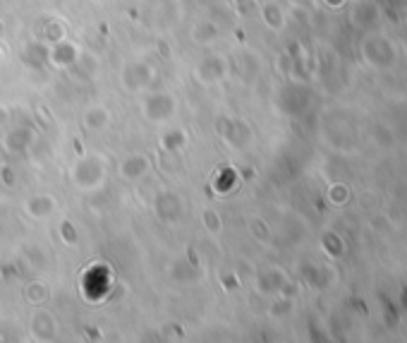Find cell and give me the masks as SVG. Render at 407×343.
<instances>
[{"label": "cell", "mask_w": 407, "mask_h": 343, "mask_svg": "<svg viewBox=\"0 0 407 343\" xmlns=\"http://www.w3.org/2000/svg\"><path fill=\"white\" fill-rule=\"evenodd\" d=\"M108 178V166L98 154H84L72 164L70 168V180L77 190L82 192H93L98 190Z\"/></svg>", "instance_id": "6da1fadb"}, {"label": "cell", "mask_w": 407, "mask_h": 343, "mask_svg": "<svg viewBox=\"0 0 407 343\" xmlns=\"http://www.w3.org/2000/svg\"><path fill=\"white\" fill-rule=\"evenodd\" d=\"M156 80H159V70L149 60H129L120 70V85L129 94L149 91L156 85Z\"/></svg>", "instance_id": "7a4b0ae2"}, {"label": "cell", "mask_w": 407, "mask_h": 343, "mask_svg": "<svg viewBox=\"0 0 407 343\" xmlns=\"http://www.w3.org/2000/svg\"><path fill=\"white\" fill-rule=\"evenodd\" d=\"M177 98L170 91H151L142 101V116L151 125H165L175 118Z\"/></svg>", "instance_id": "3957f363"}, {"label": "cell", "mask_w": 407, "mask_h": 343, "mask_svg": "<svg viewBox=\"0 0 407 343\" xmlns=\"http://www.w3.org/2000/svg\"><path fill=\"white\" fill-rule=\"evenodd\" d=\"M228 72H230V62H228L226 55L223 53H208L197 62L195 70H192V75H195V80L199 82V85L211 87V85H218V82L226 80Z\"/></svg>", "instance_id": "277c9868"}, {"label": "cell", "mask_w": 407, "mask_h": 343, "mask_svg": "<svg viewBox=\"0 0 407 343\" xmlns=\"http://www.w3.org/2000/svg\"><path fill=\"white\" fill-rule=\"evenodd\" d=\"M36 130L29 127V125H12V127L5 130L3 134V149L8 152L10 156H22L27 154L31 147L36 144Z\"/></svg>", "instance_id": "5b68a950"}, {"label": "cell", "mask_w": 407, "mask_h": 343, "mask_svg": "<svg viewBox=\"0 0 407 343\" xmlns=\"http://www.w3.org/2000/svg\"><path fill=\"white\" fill-rule=\"evenodd\" d=\"M151 206H154L156 218L163 223H177L185 216V202H182V197L177 192H170V190L159 192L154 197V204Z\"/></svg>", "instance_id": "8992f818"}, {"label": "cell", "mask_w": 407, "mask_h": 343, "mask_svg": "<svg viewBox=\"0 0 407 343\" xmlns=\"http://www.w3.org/2000/svg\"><path fill=\"white\" fill-rule=\"evenodd\" d=\"M29 331L34 334L36 341H53V339H58V331H60L58 317H55L51 310H36L34 315H31Z\"/></svg>", "instance_id": "52a82bcc"}, {"label": "cell", "mask_w": 407, "mask_h": 343, "mask_svg": "<svg viewBox=\"0 0 407 343\" xmlns=\"http://www.w3.org/2000/svg\"><path fill=\"white\" fill-rule=\"evenodd\" d=\"M218 132H221V137L235 149H244L249 144V139H252V132H249L247 123L239 121V118H228V121L221 118V121H218Z\"/></svg>", "instance_id": "ba28073f"}, {"label": "cell", "mask_w": 407, "mask_h": 343, "mask_svg": "<svg viewBox=\"0 0 407 343\" xmlns=\"http://www.w3.org/2000/svg\"><path fill=\"white\" fill-rule=\"evenodd\" d=\"M120 178L127 180V183H137V180L146 178L151 173V159L149 154H129L120 161V168H118Z\"/></svg>", "instance_id": "9c48e42d"}, {"label": "cell", "mask_w": 407, "mask_h": 343, "mask_svg": "<svg viewBox=\"0 0 407 343\" xmlns=\"http://www.w3.org/2000/svg\"><path fill=\"white\" fill-rule=\"evenodd\" d=\"M58 211V200H55L51 192H39V195H31L24 202V214L34 221H44V218H51Z\"/></svg>", "instance_id": "30bf717a"}, {"label": "cell", "mask_w": 407, "mask_h": 343, "mask_svg": "<svg viewBox=\"0 0 407 343\" xmlns=\"http://www.w3.org/2000/svg\"><path fill=\"white\" fill-rule=\"evenodd\" d=\"M82 51L77 44H72V41H65L62 39L60 44L51 46L48 51V62H53V67H62V70H70V67L77 65V60H80Z\"/></svg>", "instance_id": "8fae6325"}, {"label": "cell", "mask_w": 407, "mask_h": 343, "mask_svg": "<svg viewBox=\"0 0 407 343\" xmlns=\"http://www.w3.org/2000/svg\"><path fill=\"white\" fill-rule=\"evenodd\" d=\"M111 121H113L111 108L103 106V103H93V106L84 108V113H82V125H84V130H89V132H103L111 125Z\"/></svg>", "instance_id": "7c38bea8"}, {"label": "cell", "mask_w": 407, "mask_h": 343, "mask_svg": "<svg viewBox=\"0 0 407 343\" xmlns=\"http://www.w3.org/2000/svg\"><path fill=\"white\" fill-rule=\"evenodd\" d=\"M48 46L41 44V41H36V44H27L24 46V51L19 55H22V60L27 62L29 67H39L44 65L46 60H48Z\"/></svg>", "instance_id": "4fadbf2b"}, {"label": "cell", "mask_w": 407, "mask_h": 343, "mask_svg": "<svg viewBox=\"0 0 407 343\" xmlns=\"http://www.w3.org/2000/svg\"><path fill=\"white\" fill-rule=\"evenodd\" d=\"M159 142H161V149H163V152H180V149L187 144V132L180 127H170L161 134Z\"/></svg>", "instance_id": "5bb4252c"}, {"label": "cell", "mask_w": 407, "mask_h": 343, "mask_svg": "<svg viewBox=\"0 0 407 343\" xmlns=\"http://www.w3.org/2000/svg\"><path fill=\"white\" fill-rule=\"evenodd\" d=\"M48 295H51L48 285H46L41 279H34L24 285V298H27L29 305H44L46 300H48Z\"/></svg>", "instance_id": "9a60e30c"}, {"label": "cell", "mask_w": 407, "mask_h": 343, "mask_svg": "<svg viewBox=\"0 0 407 343\" xmlns=\"http://www.w3.org/2000/svg\"><path fill=\"white\" fill-rule=\"evenodd\" d=\"M190 39L195 41L197 46H208L218 39V27L213 22H199L190 31Z\"/></svg>", "instance_id": "2e32d148"}, {"label": "cell", "mask_w": 407, "mask_h": 343, "mask_svg": "<svg viewBox=\"0 0 407 343\" xmlns=\"http://www.w3.org/2000/svg\"><path fill=\"white\" fill-rule=\"evenodd\" d=\"M65 39V27H62V22H48L41 27V34H39V41L41 44H46L51 49V46L60 44V41Z\"/></svg>", "instance_id": "e0dca14e"}, {"label": "cell", "mask_w": 407, "mask_h": 343, "mask_svg": "<svg viewBox=\"0 0 407 343\" xmlns=\"http://www.w3.org/2000/svg\"><path fill=\"white\" fill-rule=\"evenodd\" d=\"M201 223H204V228H206L208 236H221L223 233V218L216 209H204Z\"/></svg>", "instance_id": "ac0fdd59"}, {"label": "cell", "mask_w": 407, "mask_h": 343, "mask_svg": "<svg viewBox=\"0 0 407 343\" xmlns=\"http://www.w3.org/2000/svg\"><path fill=\"white\" fill-rule=\"evenodd\" d=\"M249 231H252V236L257 238V240H266V238H269V233H266V228H264V221L259 216H254L252 221H249Z\"/></svg>", "instance_id": "d6986e66"}, {"label": "cell", "mask_w": 407, "mask_h": 343, "mask_svg": "<svg viewBox=\"0 0 407 343\" xmlns=\"http://www.w3.org/2000/svg\"><path fill=\"white\" fill-rule=\"evenodd\" d=\"M60 233H62V238H65L67 245H75V243H77V231L72 228V223H70V221H62Z\"/></svg>", "instance_id": "ffe728a7"}, {"label": "cell", "mask_w": 407, "mask_h": 343, "mask_svg": "<svg viewBox=\"0 0 407 343\" xmlns=\"http://www.w3.org/2000/svg\"><path fill=\"white\" fill-rule=\"evenodd\" d=\"M264 19H266V22H269L273 29H280V27H278V22H275V19H278V12H275V5H266V8H264Z\"/></svg>", "instance_id": "44dd1931"}, {"label": "cell", "mask_w": 407, "mask_h": 343, "mask_svg": "<svg viewBox=\"0 0 407 343\" xmlns=\"http://www.w3.org/2000/svg\"><path fill=\"white\" fill-rule=\"evenodd\" d=\"M10 123V111H8V106H3V103H0V127H3V125H8Z\"/></svg>", "instance_id": "7402d4cb"}, {"label": "cell", "mask_w": 407, "mask_h": 343, "mask_svg": "<svg viewBox=\"0 0 407 343\" xmlns=\"http://www.w3.org/2000/svg\"><path fill=\"white\" fill-rule=\"evenodd\" d=\"M0 168H3V161H0Z\"/></svg>", "instance_id": "603a6c76"}, {"label": "cell", "mask_w": 407, "mask_h": 343, "mask_svg": "<svg viewBox=\"0 0 407 343\" xmlns=\"http://www.w3.org/2000/svg\"><path fill=\"white\" fill-rule=\"evenodd\" d=\"M0 58H3V53H0Z\"/></svg>", "instance_id": "cb8c5ba5"}]
</instances>
